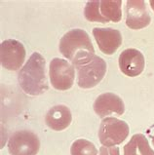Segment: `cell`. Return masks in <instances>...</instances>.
Returning a JSON list of instances; mask_svg holds the SVG:
<instances>
[{"label":"cell","instance_id":"cell-17","mask_svg":"<svg viewBox=\"0 0 154 155\" xmlns=\"http://www.w3.org/2000/svg\"><path fill=\"white\" fill-rule=\"evenodd\" d=\"M100 155H120V150L115 147H102L100 148Z\"/></svg>","mask_w":154,"mask_h":155},{"label":"cell","instance_id":"cell-11","mask_svg":"<svg viewBox=\"0 0 154 155\" xmlns=\"http://www.w3.org/2000/svg\"><path fill=\"white\" fill-rule=\"evenodd\" d=\"M94 110L100 118L110 116L111 114L122 115L125 111V104L117 95L113 93H104L96 99Z\"/></svg>","mask_w":154,"mask_h":155},{"label":"cell","instance_id":"cell-14","mask_svg":"<svg viewBox=\"0 0 154 155\" xmlns=\"http://www.w3.org/2000/svg\"><path fill=\"white\" fill-rule=\"evenodd\" d=\"M122 1H113V0H102L100 1V13L106 23L113 21L119 23L122 19L121 11Z\"/></svg>","mask_w":154,"mask_h":155},{"label":"cell","instance_id":"cell-2","mask_svg":"<svg viewBox=\"0 0 154 155\" xmlns=\"http://www.w3.org/2000/svg\"><path fill=\"white\" fill-rule=\"evenodd\" d=\"M60 52L75 66L85 64L95 56L90 36L85 30L80 28L69 30L61 37Z\"/></svg>","mask_w":154,"mask_h":155},{"label":"cell","instance_id":"cell-8","mask_svg":"<svg viewBox=\"0 0 154 155\" xmlns=\"http://www.w3.org/2000/svg\"><path fill=\"white\" fill-rule=\"evenodd\" d=\"M126 25L131 29H142L150 24L149 16L143 0H128L126 2Z\"/></svg>","mask_w":154,"mask_h":155},{"label":"cell","instance_id":"cell-13","mask_svg":"<svg viewBox=\"0 0 154 155\" xmlns=\"http://www.w3.org/2000/svg\"><path fill=\"white\" fill-rule=\"evenodd\" d=\"M124 155H154L146 136L136 134L124 147Z\"/></svg>","mask_w":154,"mask_h":155},{"label":"cell","instance_id":"cell-7","mask_svg":"<svg viewBox=\"0 0 154 155\" xmlns=\"http://www.w3.org/2000/svg\"><path fill=\"white\" fill-rule=\"evenodd\" d=\"M25 48L20 41L8 39L0 45V61L4 68L9 70L20 69L25 60Z\"/></svg>","mask_w":154,"mask_h":155},{"label":"cell","instance_id":"cell-18","mask_svg":"<svg viewBox=\"0 0 154 155\" xmlns=\"http://www.w3.org/2000/svg\"><path fill=\"white\" fill-rule=\"evenodd\" d=\"M149 4H150V6H151V8H152V10L154 11V0H150V1H149Z\"/></svg>","mask_w":154,"mask_h":155},{"label":"cell","instance_id":"cell-19","mask_svg":"<svg viewBox=\"0 0 154 155\" xmlns=\"http://www.w3.org/2000/svg\"><path fill=\"white\" fill-rule=\"evenodd\" d=\"M152 143H153V145H154V136H153V138H152Z\"/></svg>","mask_w":154,"mask_h":155},{"label":"cell","instance_id":"cell-10","mask_svg":"<svg viewBox=\"0 0 154 155\" xmlns=\"http://www.w3.org/2000/svg\"><path fill=\"white\" fill-rule=\"evenodd\" d=\"M93 35L100 50L105 55L114 54L122 44V35L119 30L111 28H95Z\"/></svg>","mask_w":154,"mask_h":155},{"label":"cell","instance_id":"cell-1","mask_svg":"<svg viewBox=\"0 0 154 155\" xmlns=\"http://www.w3.org/2000/svg\"><path fill=\"white\" fill-rule=\"evenodd\" d=\"M46 61L41 54L35 52L21 68L18 81L25 94L30 96L42 95L49 89L46 76Z\"/></svg>","mask_w":154,"mask_h":155},{"label":"cell","instance_id":"cell-9","mask_svg":"<svg viewBox=\"0 0 154 155\" xmlns=\"http://www.w3.org/2000/svg\"><path fill=\"white\" fill-rule=\"evenodd\" d=\"M118 64L122 73L129 77H136L143 71L146 61L142 52L130 48L121 53L118 59Z\"/></svg>","mask_w":154,"mask_h":155},{"label":"cell","instance_id":"cell-6","mask_svg":"<svg viewBox=\"0 0 154 155\" xmlns=\"http://www.w3.org/2000/svg\"><path fill=\"white\" fill-rule=\"evenodd\" d=\"M39 149L38 137L26 130L15 132L8 141V151L11 155H36Z\"/></svg>","mask_w":154,"mask_h":155},{"label":"cell","instance_id":"cell-15","mask_svg":"<svg viewBox=\"0 0 154 155\" xmlns=\"http://www.w3.org/2000/svg\"><path fill=\"white\" fill-rule=\"evenodd\" d=\"M70 154L71 155H98V149L95 144L91 141L79 139L72 143L70 147Z\"/></svg>","mask_w":154,"mask_h":155},{"label":"cell","instance_id":"cell-3","mask_svg":"<svg viewBox=\"0 0 154 155\" xmlns=\"http://www.w3.org/2000/svg\"><path fill=\"white\" fill-rule=\"evenodd\" d=\"M77 84L82 89H91L103 80L106 72V63L100 57L94 56L85 64L75 66Z\"/></svg>","mask_w":154,"mask_h":155},{"label":"cell","instance_id":"cell-12","mask_svg":"<svg viewBox=\"0 0 154 155\" xmlns=\"http://www.w3.org/2000/svg\"><path fill=\"white\" fill-rule=\"evenodd\" d=\"M72 115L67 105H55L47 112L45 116L46 125L54 131H63L70 125Z\"/></svg>","mask_w":154,"mask_h":155},{"label":"cell","instance_id":"cell-4","mask_svg":"<svg viewBox=\"0 0 154 155\" xmlns=\"http://www.w3.org/2000/svg\"><path fill=\"white\" fill-rule=\"evenodd\" d=\"M129 126L125 121L114 117L103 119L99 129V139L103 147H115L129 136Z\"/></svg>","mask_w":154,"mask_h":155},{"label":"cell","instance_id":"cell-16","mask_svg":"<svg viewBox=\"0 0 154 155\" xmlns=\"http://www.w3.org/2000/svg\"><path fill=\"white\" fill-rule=\"evenodd\" d=\"M84 16L89 21L106 23L100 13V1H88L84 9Z\"/></svg>","mask_w":154,"mask_h":155},{"label":"cell","instance_id":"cell-5","mask_svg":"<svg viewBox=\"0 0 154 155\" xmlns=\"http://www.w3.org/2000/svg\"><path fill=\"white\" fill-rule=\"evenodd\" d=\"M49 76L52 86L56 90L67 91L73 85L74 78H75V69L67 61L55 58L50 63Z\"/></svg>","mask_w":154,"mask_h":155}]
</instances>
